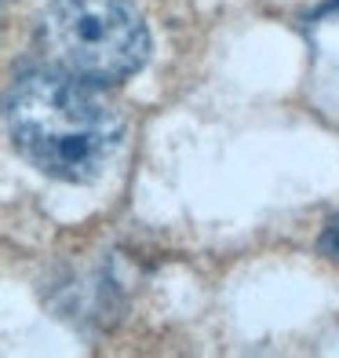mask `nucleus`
Here are the masks:
<instances>
[{"mask_svg": "<svg viewBox=\"0 0 339 358\" xmlns=\"http://www.w3.org/2000/svg\"><path fill=\"white\" fill-rule=\"evenodd\" d=\"M84 85L47 62L19 70L4 95L15 150L62 183H91L124 139L121 113Z\"/></svg>", "mask_w": 339, "mask_h": 358, "instance_id": "obj_1", "label": "nucleus"}, {"mask_svg": "<svg viewBox=\"0 0 339 358\" xmlns=\"http://www.w3.org/2000/svg\"><path fill=\"white\" fill-rule=\"evenodd\" d=\"M37 48L88 85H121L150 59V29L132 0H52L37 19Z\"/></svg>", "mask_w": 339, "mask_h": 358, "instance_id": "obj_2", "label": "nucleus"}, {"mask_svg": "<svg viewBox=\"0 0 339 358\" xmlns=\"http://www.w3.org/2000/svg\"><path fill=\"white\" fill-rule=\"evenodd\" d=\"M317 249H321V256H329V259H336V264H339V213L329 216V223L321 227Z\"/></svg>", "mask_w": 339, "mask_h": 358, "instance_id": "obj_3", "label": "nucleus"}]
</instances>
